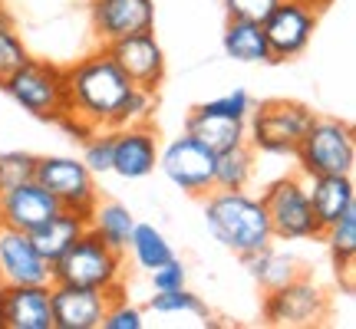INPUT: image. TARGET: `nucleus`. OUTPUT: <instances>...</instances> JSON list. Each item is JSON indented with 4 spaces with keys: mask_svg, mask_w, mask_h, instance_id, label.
I'll list each match as a JSON object with an SVG mask.
<instances>
[{
    "mask_svg": "<svg viewBox=\"0 0 356 329\" xmlns=\"http://www.w3.org/2000/svg\"><path fill=\"white\" fill-rule=\"evenodd\" d=\"M66 86H70V119H63L60 126L86 135L99 128H113L122 102L132 92L129 76L113 63L106 47L66 66Z\"/></svg>",
    "mask_w": 356,
    "mask_h": 329,
    "instance_id": "1",
    "label": "nucleus"
},
{
    "mask_svg": "<svg viewBox=\"0 0 356 329\" xmlns=\"http://www.w3.org/2000/svg\"><path fill=\"white\" fill-rule=\"evenodd\" d=\"M202 201V214L204 224L211 230L221 247H228L231 253H244L261 251L267 244H274V234H270V221H267V211L261 198L248 194V191H208Z\"/></svg>",
    "mask_w": 356,
    "mask_h": 329,
    "instance_id": "2",
    "label": "nucleus"
},
{
    "mask_svg": "<svg viewBox=\"0 0 356 329\" xmlns=\"http://www.w3.org/2000/svg\"><path fill=\"white\" fill-rule=\"evenodd\" d=\"M0 89L10 96L20 109L43 119V122H63L70 119V86H66V66L50 60H26L10 76L0 83Z\"/></svg>",
    "mask_w": 356,
    "mask_h": 329,
    "instance_id": "3",
    "label": "nucleus"
},
{
    "mask_svg": "<svg viewBox=\"0 0 356 329\" xmlns=\"http://www.w3.org/2000/svg\"><path fill=\"white\" fill-rule=\"evenodd\" d=\"M297 171L310 175H353L356 168V135L353 126L333 115H314L304 139L297 145Z\"/></svg>",
    "mask_w": 356,
    "mask_h": 329,
    "instance_id": "4",
    "label": "nucleus"
},
{
    "mask_svg": "<svg viewBox=\"0 0 356 329\" xmlns=\"http://www.w3.org/2000/svg\"><path fill=\"white\" fill-rule=\"evenodd\" d=\"M50 283L119 293L122 290V253L106 247L92 230H86L70 251L50 264Z\"/></svg>",
    "mask_w": 356,
    "mask_h": 329,
    "instance_id": "5",
    "label": "nucleus"
},
{
    "mask_svg": "<svg viewBox=\"0 0 356 329\" xmlns=\"http://www.w3.org/2000/svg\"><path fill=\"white\" fill-rule=\"evenodd\" d=\"M314 122V109L297 99L254 102L248 115V145L264 155H293Z\"/></svg>",
    "mask_w": 356,
    "mask_h": 329,
    "instance_id": "6",
    "label": "nucleus"
},
{
    "mask_svg": "<svg viewBox=\"0 0 356 329\" xmlns=\"http://www.w3.org/2000/svg\"><path fill=\"white\" fill-rule=\"evenodd\" d=\"M261 204L270 221L274 241H314L320 237V224L307 198L304 175H280L261 191Z\"/></svg>",
    "mask_w": 356,
    "mask_h": 329,
    "instance_id": "7",
    "label": "nucleus"
},
{
    "mask_svg": "<svg viewBox=\"0 0 356 329\" xmlns=\"http://www.w3.org/2000/svg\"><path fill=\"white\" fill-rule=\"evenodd\" d=\"M43 188L60 201V208L76 211L89 217L92 208L99 204V188H96V175L89 171L83 158H70V155H47L37 158V171H33Z\"/></svg>",
    "mask_w": 356,
    "mask_h": 329,
    "instance_id": "8",
    "label": "nucleus"
},
{
    "mask_svg": "<svg viewBox=\"0 0 356 329\" xmlns=\"http://www.w3.org/2000/svg\"><path fill=\"white\" fill-rule=\"evenodd\" d=\"M317 24H320L317 7H310L304 0H280L277 7L261 20L267 50H270V63L297 60V56L310 47Z\"/></svg>",
    "mask_w": 356,
    "mask_h": 329,
    "instance_id": "9",
    "label": "nucleus"
},
{
    "mask_svg": "<svg viewBox=\"0 0 356 329\" xmlns=\"http://www.w3.org/2000/svg\"><path fill=\"white\" fill-rule=\"evenodd\" d=\"M261 313H264L270 326H320L330 317V296L307 277H297L291 283L277 287V290H267Z\"/></svg>",
    "mask_w": 356,
    "mask_h": 329,
    "instance_id": "10",
    "label": "nucleus"
},
{
    "mask_svg": "<svg viewBox=\"0 0 356 329\" xmlns=\"http://www.w3.org/2000/svg\"><path fill=\"white\" fill-rule=\"evenodd\" d=\"M159 168L175 188L191 198H204L215 188V152H208L191 135H178L168 142L159 152Z\"/></svg>",
    "mask_w": 356,
    "mask_h": 329,
    "instance_id": "11",
    "label": "nucleus"
},
{
    "mask_svg": "<svg viewBox=\"0 0 356 329\" xmlns=\"http://www.w3.org/2000/svg\"><path fill=\"white\" fill-rule=\"evenodd\" d=\"M106 53L129 76L132 86L159 92V86L165 83V50L155 40V33H136V37H122L115 43H106Z\"/></svg>",
    "mask_w": 356,
    "mask_h": 329,
    "instance_id": "12",
    "label": "nucleus"
},
{
    "mask_svg": "<svg viewBox=\"0 0 356 329\" xmlns=\"http://www.w3.org/2000/svg\"><path fill=\"white\" fill-rule=\"evenodd\" d=\"M92 33L102 47L136 33H155L152 0H89Z\"/></svg>",
    "mask_w": 356,
    "mask_h": 329,
    "instance_id": "13",
    "label": "nucleus"
},
{
    "mask_svg": "<svg viewBox=\"0 0 356 329\" xmlns=\"http://www.w3.org/2000/svg\"><path fill=\"white\" fill-rule=\"evenodd\" d=\"M0 283L26 287V283H50V264L40 257L30 234L0 224Z\"/></svg>",
    "mask_w": 356,
    "mask_h": 329,
    "instance_id": "14",
    "label": "nucleus"
},
{
    "mask_svg": "<svg viewBox=\"0 0 356 329\" xmlns=\"http://www.w3.org/2000/svg\"><path fill=\"white\" fill-rule=\"evenodd\" d=\"M113 296L115 293L89 290V287L50 283L53 329H99L102 313H106V306H109Z\"/></svg>",
    "mask_w": 356,
    "mask_h": 329,
    "instance_id": "15",
    "label": "nucleus"
},
{
    "mask_svg": "<svg viewBox=\"0 0 356 329\" xmlns=\"http://www.w3.org/2000/svg\"><path fill=\"white\" fill-rule=\"evenodd\" d=\"M56 211H63L60 201L40 185L37 178L0 191V224H7V228H17L30 234L43 221H50Z\"/></svg>",
    "mask_w": 356,
    "mask_h": 329,
    "instance_id": "16",
    "label": "nucleus"
},
{
    "mask_svg": "<svg viewBox=\"0 0 356 329\" xmlns=\"http://www.w3.org/2000/svg\"><path fill=\"white\" fill-rule=\"evenodd\" d=\"M115 142H113V171L126 181L145 178L155 171L159 164V132L152 128V122L145 126H126V128H113Z\"/></svg>",
    "mask_w": 356,
    "mask_h": 329,
    "instance_id": "17",
    "label": "nucleus"
},
{
    "mask_svg": "<svg viewBox=\"0 0 356 329\" xmlns=\"http://www.w3.org/2000/svg\"><path fill=\"white\" fill-rule=\"evenodd\" d=\"M3 329H53L50 283L3 287Z\"/></svg>",
    "mask_w": 356,
    "mask_h": 329,
    "instance_id": "18",
    "label": "nucleus"
},
{
    "mask_svg": "<svg viewBox=\"0 0 356 329\" xmlns=\"http://www.w3.org/2000/svg\"><path fill=\"white\" fill-rule=\"evenodd\" d=\"M307 198L314 208L320 230L333 224L340 214H346L350 208H356V185L353 175H310L304 178Z\"/></svg>",
    "mask_w": 356,
    "mask_h": 329,
    "instance_id": "19",
    "label": "nucleus"
},
{
    "mask_svg": "<svg viewBox=\"0 0 356 329\" xmlns=\"http://www.w3.org/2000/svg\"><path fill=\"white\" fill-rule=\"evenodd\" d=\"M185 135H191L198 145H204L208 152L218 155L248 142V122L228 119V115H218V112H204V109L195 106L185 115Z\"/></svg>",
    "mask_w": 356,
    "mask_h": 329,
    "instance_id": "20",
    "label": "nucleus"
},
{
    "mask_svg": "<svg viewBox=\"0 0 356 329\" xmlns=\"http://www.w3.org/2000/svg\"><path fill=\"white\" fill-rule=\"evenodd\" d=\"M86 230H89V217L63 208V211H56L50 221H43L40 228L30 230V241H33V247L40 251V257H43L47 264H53V260H56L60 253L70 251Z\"/></svg>",
    "mask_w": 356,
    "mask_h": 329,
    "instance_id": "21",
    "label": "nucleus"
},
{
    "mask_svg": "<svg viewBox=\"0 0 356 329\" xmlns=\"http://www.w3.org/2000/svg\"><path fill=\"white\" fill-rule=\"evenodd\" d=\"M244 267H248V273L261 283V290H277L284 283H291V280L304 277V264L293 257V253H280L274 251L270 244L261 247V251H251L241 257Z\"/></svg>",
    "mask_w": 356,
    "mask_h": 329,
    "instance_id": "22",
    "label": "nucleus"
},
{
    "mask_svg": "<svg viewBox=\"0 0 356 329\" xmlns=\"http://www.w3.org/2000/svg\"><path fill=\"white\" fill-rule=\"evenodd\" d=\"M132 228H136V217L126 204L119 201H99L89 214V230L99 237L106 247L126 253L129 251V237H132Z\"/></svg>",
    "mask_w": 356,
    "mask_h": 329,
    "instance_id": "23",
    "label": "nucleus"
},
{
    "mask_svg": "<svg viewBox=\"0 0 356 329\" xmlns=\"http://www.w3.org/2000/svg\"><path fill=\"white\" fill-rule=\"evenodd\" d=\"M221 47H225V56H231L234 63H270L264 30L251 20H228Z\"/></svg>",
    "mask_w": 356,
    "mask_h": 329,
    "instance_id": "24",
    "label": "nucleus"
},
{
    "mask_svg": "<svg viewBox=\"0 0 356 329\" xmlns=\"http://www.w3.org/2000/svg\"><path fill=\"white\" fill-rule=\"evenodd\" d=\"M257 168V152L244 142V145H234L228 152L215 155V188L218 191H241L251 185ZM211 188V191H215Z\"/></svg>",
    "mask_w": 356,
    "mask_h": 329,
    "instance_id": "25",
    "label": "nucleus"
},
{
    "mask_svg": "<svg viewBox=\"0 0 356 329\" xmlns=\"http://www.w3.org/2000/svg\"><path fill=\"white\" fill-rule=\"evenodd\" d=\"M129 251H132V257H136V264L142 270H155V267H162L165 260L175 257L172 244L165 241V234L155 224H139V221H136L132 237H129Z\"/></svg>",
    "mask_w": 356,
    "mask_h": 329,
    "instance_id": "26",
    "label": "nucleus"
},
{
    "mask_svg": "<svg viewBox=\"0 0 356 329\" xmlns=\"http://www.w3.org/2000/svg\"><path fill=\"white\" fill-rule=\"evenodd\" d=\"M320 237L327 241L333 260L337 264H346V260H356V208H350L346 214H340L333 224L320 230Z\"/></svg>",
    "mask_w": 356,
    "mask_h": 329,
    "instance_id": "27",
    "label": "nucleus"
},
{
    "mask_svg": "<svg viewBox=\"0 0 356 329\" xmlns=\"http://www.w3.org/2000/svg\"><path fill=\"white\" fill-rule=\"evenodd\" d=\"M26 60H30V53H26L24 40L17 33L13 20L3 13V7H0V83L10 76L17 66H24Z\"/></svg>",
    "mask_w": 356,
    "mask_h": 329,
    "instance_id": "28",
    "label": "nucleus"
},
{
    "mask_svg": "<svg viewBox=\"0 0 356 329\" xmlns=\"http://www.w3.org/2000/svg\"><path fill=\"white\" fill-rule=\"evenodd\" d=\"M155 313H195V317H208V306L198 293H191L188 287L178 290H155V296L149 300Z\"/></svg>",
    "mask_w": 356,
    "mask_h": 329,
    "instance_id": "29",
    "label": "nucleus"
},
{
    "mask_svg": "<svg viewBox=\"0 0 356 329\" xmlns=\"http://www.w3.org/2000/svg\"><path fill=\"white\" fill-rule=\"evenodd\" d=\"M113 142H115L113 128H99V132L86 135V142H83V164L92 175L113 171Z\"/></svg>",
    "mask_w": 356,
    "mask_h": 329,
    "instance_id": "30",
    "label": "nucleus"
},
{
    "mask_svg": "<svg viewBox=\"0 0 356 329\" xmlns=\"http://www.w3.org/2000/svg\"><path fill=\"white\" fill-rule=\"evenodd\" d=\"M152 112H155V92L132 86V92L126 96L122 109H119V115H115V126L113 128L145 126V122H152Z\"/></svg>",
    "mask_w": 356,
    "mask_h": 329,
    "instance_id": "31",
    "label": "nucleus"
},
{
    "mask_svg": "<svg viewBox=\"0 0 356 329\" xmlns=\"http://www.w3.org/2000/svg\"><path fill=\"white\" fill-rule=\"evenodd\" d=\"M37 171V155L30 152H0V191L30 181Z\"/></svg>",
    "mask_w": 356,
    "mask_h": 329,
    "instance_id": "32",
    "label": "nucleus"
},
{
    "mask_svg": "<svg viewBox=\"0 0 356 329\" xmlns=\"http://www.w3.org/2000/svg\"><path fill=\"white\" fill-rule=\"evenodd\" d=\"M145 326V319H142V310L139 306H129V300L122 293H115L109 306H106V313H102V323L99 329H142Z\"/></svg>",
    "mask_w": 356,
    "mask_h": 329,
    "instance_id": "33",
    "label": "nucleus"
},
{
    "mask_svg": "<svg viewBox=\"0 0 356 329\" xmlns=\"http://www.w3.org/2000/svg\"><path fill=\"white\" fill-rule=\"evenodd\" d=\"M198 109L204 112H218V115H228V119H241L248 122V115L254 109V99L244 92V89H234V92H225V96H218V99H208L202 102Z\"/></svg>",
    "mask_w": 356,
    "mask_h": 329,
    "instance_id": "34",
    "label": "nucleus"
},
{
    "mask_svg": "<svg viewBox=\"0 0 356 329\" xmlns=\"http://www.w3.org/2000/svg\"><path fill=\"white\" fill-rule=\"evenodd\" d=\"M221 3H225L228 20H251V24H261L280 0H221Z\"/></svg>",
    "mask_w": 356,
    "mask_h": 329,
    "instance_id": "35",
    "label": "nucleus"
},
{
    "mask_svg": "<svg viewBox=\"0 0 356 329\" xmlns=\"http://www.w3.org/2000/svg\"><path fill=\"white\" fill-rule=\"evenodd\" d=\"M149 273H152V287H155V290H178V287H185V283H188L185 264H181L178 257L165 260L162 267H155V270H149Z\"/></svg>",
    "mask_w": 356,
    "mask_h": 329,
    "instance_id": "36",
    "label": "nucleus"
},
{
    "mask_svg": "<svg viewBox=\"0 0 356 329\" xmlns=\"http://www.w3.org/2000/svg\"><path fill=\"white\" fill-rule=\"evenodd\" d=\"M304 3H310V7H317V10H327L333 0H304Z\"/></svg>",
    "mask_w": 356,
    "mask_h": 329,
    "instance_id": "37",
    "label": "nucleus"
},
{
    "mask_svg": "<svg viewBox=\"0 0 356 329\" xmlns=\"http://www.w3.org/2000/svg\"><path fill=\"white\" fill-rule=\"evenodd\" d=\"M0 329H3V287H0Z\"/></svg>",
    "mask_w": 356,
    "mask_h": 329,
    "instance_id": "38",
    "label": "nucleus"
}]
</instances>
